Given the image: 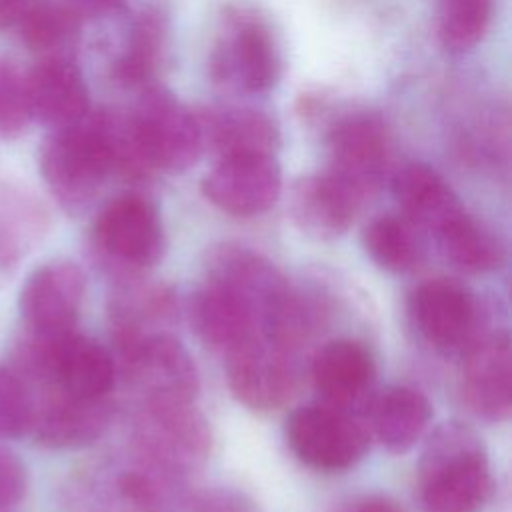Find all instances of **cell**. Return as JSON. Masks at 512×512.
<instances>
[{"mask_svg":"<svg viewBox=\"0 0 512 512\" xmlns=\"http://www.w3.org/2000/svg\"><path fill=\"white\" fill-rule=\"evenodd\" d=\"M86 290L84 272L72 260H50L24 280L18 310L32 338H56L76 328Z\"/></svg>","mask_w":512,"mask_h":512,"instance_id":"cell-14","label":"cell"},{"mask_svg":"<svg viewBox=\"0 0 512 512\" xmlns=\"http://www.w3.org/2000/svg\"><path fill=\"white\" fill-rule=\"evenodd\" d=\"M26 364L46 388L76 398H108L116 382V360L110 350L76 330L56 338L30 336Z\"/></svg>","mask_w":512,"mask_h":512,"instance_id":"cell-7","label":"cell"},{"mask_svg":"<svg viewBox=\"0 0 512 512\" xmlns=\"http://www.w3.org/2000/svg\"><path fill=\"white\" fill-rule=\"evenodd\" d=\"M408 314L418 334L442 354L462 356L484 336L476 294L452 278H432L418 284L408 298Z\"/></svg>","mask_w":512,"mask_h":512,"instance_id":"cell-11","label":"cell"},{"mask_svg":"<svg viewBox=\"0 0 512 512\" xmlns=\"http://www.w3.org/2000/svg\"><path fill=\"white\" fill-rule=\"evenodd\" d=\"M132 436L138 456L180 478L204 466L212 450L206 416L186 400H144Z\"/></svg>","mask_w":512,"mask_h":512,"instance_id":"cell-5","label":"cell"},{"mask_svg":"<svg viewBox=\"0 0 512 512\" xmlns=\"http://www.w3.org/2000/svg\"><path fill=\"white\" fill-rule=\"evenodd\" d=\"M392 194L402 218L424 232H440L466 208L452 186L424 162L402 166L392 178Z\"/></svg>","mask_w":512,"mask_h":512,"instance_id":"cell-24","label":"cell"},{"mask_svg":"<svg viewBox=\"0 0 512 512\" xmlns=\"http://www.w3.org/2000/svg\"><path fill=\"white\" fill-rule=\"evenodd\" d=\"M204 148L218 158L270 154L276 156L280 146V130L272 116L262 110L226 106L196 112Z\"/></svg>","mask_w":512,"mask_h":512,"instance_id":"cell-23","label":"cell"},{"mask_svg":"<svg viewBox=\"0 0 512 512\" xmlns=\"http://www.w3.org/2000/svg\"><path fill=\"white\" fill-rule=\"evenodd\" d=\"M370 434L390 452L410 450L432 418L430 400L410 386H388L366 402Z\"/></svg>","mask_w":512,"mask_h":512,"instance_id":"cell-25","label":"cell"},{"mask_svg":"<svg viewBox=\"0 0 512 512\" xmlns=\"http://www.w3.org/2000/svg\"><path fill=\"white\" fill-rule=\"evenodd\" d=\"M30 120L32 110L26 72L12 60L0 56V138H18L28 128Z\"/></svg>","mask_w":512,"mask_h":512,"instance_id":"cell-32","label":"cell"},{"mask_svg":"<svg viewBox=\"0 0 512 512\" xmlns=\"http://www.w3.org/2000/svg\"><path fill=\"white\" fill-rule=\"evenodd\" d=\"M362 200L330 172L294 180L288 210L294 224L316 240H334L354 222Z\"/></svg>","mask_w":512,"mask_h":512,"instance_id":"cell-21","label":"cell"},{"mask_svg":"<svg viewBox=\"0 0 512 512\" xmlns=\"http://www.w3.org/2000/svg\"><path fill=\"white\" fill-rule=\"evenodd\" d=\"M188 320L198 338L224 356L262 336L256 310L232 290L204 280L188 298Z\"/></svg>","mask_w":512,"mask_h":512,"instance_id":"cell-18","label":"cell"},{"mask_svg":"<svg viewBox=\"0 0 512 512\" xmlns=\"http://www.w3.org/2000/svg\"><path fill=\"white\" fill-rule=\"evenodd\" d=\"M176 318L174 294L160 284L126 286L110 304V326L114 346L120 348L146 334L168 332Z\"/></svg>","mask_w":512,"mask_h":512,"instance_id":"cell-26","label":"cell"},{"mask_svg":"<svg viewBox=\"0 0 512 512\" xmlns=\"http://www.w3.org/2000/svg\"><path fill=\"white\" fill-rule=\"evenodd\" d=\"M210 74L220 86L240 94H262L282 74V54L274 32L248 8H230L210 54Z\"/></svg>","mask_w":512,"mask_h":512,"instance_id":"cell-4","label":"cell"},{"mask_svg":"<svg viewBox=\"0 0 512 512\" xmlns=\"http://www.w3.org/2000/svg\"><path fill=\"white\" fill-rule=\"evenodd\" d=\"M202 192L226 214L258 216L276 204L282 192V170L270 154L218 158L202 180Z\"/></svg>","mask_w":512,"mask_h":512,"instance_id":"cell-16","label":"cell"},{"mask_svg":"<svg viewBox=\"0 0 512 512\" xmlns=\"http://www.w3.org/2000/svg\"><path fill=\"white\" fill-rule=\"evenodd\" d=\"M226 378L232 396L258 412L282 408L296 390L292 352L256 338L226 354Z\"/></svg>","mask_w":512,"mask_h":512,"instance_id":"cell-15","label":"cell"},{"mask_svg":"<svg viewBox=\"0 0 512 512\" xmlns=\"http://www.w3.org/2000/svg\"><path fill=\"white\" fill-rule=\"evenodd\" d=\"M112 420V406L108 398L86 400L76 398L54 388L48 396L34 404L30 430L38 444L52 450H74L96 442Z\"/></svg>","mask_w":512,"mask_h":512,"instance_id":"cell-20","label":"cell"},{"mask_svg":"<svg viewBox=\"0 0 512 512\" xmlns=\"http://www.w3.org/2000/svg\"><path fill=\"white\" fill-rule=\"evenodd\" d=\"M32 120L46 128H66L90 114L88 86L74 58H38L26 72Z\"/></svg>","mask_w":512,"mask_h":512,"instance_id":"cell-19","label":"cell"},{"mask_svg":"<svg viewBox=\"0 0 512 512\" xmlns=\"http://www.w3.org/2000/svg\"><path fill=\"white\" fill-rule=\"evenodd\" d=\"M130 120L138 150L152 172H184L204 152L196 110L162 86L142 90Z\"/></svg>","mask_w":512,"mask_h":512,"instance_id":"cell-6","label":"cell"},{"mask_svg":"<svg viewBox=\"0 0 512 512\" xmlns=\"http://www.w3.org/2000/svg\"><path fill=\"white\" fill-rule=\"evenodd\" d=\"M38 168L64 210H84L112 174L96 110L78 124L50 130L38 150Z\"/></svg>","mask_w":512,"mask_h":512,"instance_id":"cell-3","label":"cell"},{"mask_svg":"<svg viewBox=\"0 0 512 512\" xmlns=\"http://www.w3.org/2000/svg\"><path fill=\"white\" fill-rule=\"evenodd\" d=\"M180 476L142 456L84 470L68 486L70 512H180L186 506Z\"/></svg>","mask_w":512,"mask_h":512,"instance_id":"cell-2","label":"cell"},{"mask_svg":"<svg viewBox=\"0 0 512 512\" xmlns=\"http://www.w3.org/2000/svg\"><path fill=\"white\" fill-rule=\"evenodd\" d=\"M328 170L362 202L372 196L390 164V132L378 112L358 110L340 116L326 134Z\"/></svg>","mask_w":512,"mask_h":512,"instance_id":"cell-10","label":"cell"},{"mask_svg":"<svg viewBox=\"0 0 512 512\" xmlns=\"http://www.w3.org/2000/svg\"><path fill=\"white\" fill-rule=\"evenodd\" d=\"M26 244L28 242L18 232L0 220V276L12 274L16 270Z\"/></svg>","mask_w":512,"mask_h":512,"instance_id":"cell-35","label":"cell"},{"mask_svg":"<svg viewBox=\"0 0 512 512\" xmlns=\"http://www.w3.org/2000/svg\"><path fill=\"white\" fill-rule=\"evenodd\" d=\"M92 236L100 256L128 274L152 268L166 250L158 208L140 194L110 200L94 220Z\"/></svg>","mask_w":512,"mask_h":512,"instance_id":"cell-8","label":"cell"},{"mask_svg":"<svg viewBox=\"0 0 512 512\" xmlns=\"http://www.w3.org/2000/svg\"><path fill=\"white\" fill-rule=\"evenodd\" d=\"M494 0H440L438 36L452 52L474 48L486 34Z\"/></svg>","mask_w":512,"mask_h":512,"instance_id":"cell-31","label":"cell"},{"mask_svg":"<svg viewBox=\"0 0 512 512\" xmlns=\"http://www.w3.org/2000/svg\"><path fill=\"white\" fill-rule=\"evenodd\" d=\"M18 26L22 42L38 58H74L82 20L62 0H32Z\"/></svg>","mask_w":512,"mask_h":512,"instance_id":"cell-29","label":"cell"},{"mask_svg":"<svg viewBox=\"0 0 512 512\" xmlns=\"http://www.w3.org/2000/svg\"><path fill=\"white\" fill-rule=\"evenodd\" d=\"M434 236L442 256L468 274L496 270L506 260L500 238L466 210Z\"/></svg>","mask_w":512,"mask_h":512,"instance_id":"cell-28","label":"cell"},{"mask_svg":"<svg viewBox=\"0 0 512 512\" xmlns=\"http://www.w3.org/2000/svg\"><path fill=\"white\" fill-rule=\"evenodd\" d=\"M376 378L370 350L356 340L340 338L324 344L312 362L314 388L324 404L348 410L366 400Z\"/></svg>","mask_w":512,"mask_h":512,"instance_id":"cell-22","label":"cell"},{"mask_svg":"<svg viewBox=\"0 0 512 512\" xmlns=\"http://www.w3.org/2000/svg\"><path fill=\"white\" fill-rule=\"evenodd\" d=\"M422 512H482L492 496V474L480 436L462 422L440 424L418 462Z\"/></svg>","mask_w":512,"mask_h":512,"instance_id":"cell-1","label":"cell"},{"mask_svg":"<svg viewBox=\"0 0 512 512\" xmlns=\"http://www.w3.org/2000/svg\"><path fill=\"white\" fill-rule=\"evenodd\" d=\"M26 468L16 454L0 448V512H12L26 494Z\"/></svg>","mask_w":512,"mask_h":512,"instance_id":"cell-34","label":"cell"},{"mask_svg":"<svg viewBox=\"0 0 512 512\" xmlns=\"http://www.w3.org/2000/svg\"><path fill=\"white\" fill-rule=\"evenodd\" d=\"M118 350L124 376L144 400H186L198 394V370L186 346L170 332L146 334Z\"/></svg>","mask_w":512,"mask_h":512,"instance_id":"cell-13","label":"cell"},{"mask_svg":"<svg viewBox=\"0 0 512 512\" xmlns=\"http://www.w3.org/2000/svg\"><path fill=\"white\" fill-rule=\"evenodd\" d=\"M82 22L86 18H100L120 8L122 0H62Z\"/></svg>","mask_w":512,"mask_h":512,"instance_id":"cell-36","label":"cell"},{"mask_svg":"<svg viewBox=\"0 0 512 512\" xmlns=\"http://www.w3.org/2000/svg\"><path fill=\"white\" fill-rule=\"evenodd\" d=\"M460 396L468 412L486 422L512 414V350L506 332L480 336L464 354Z\"/></svg>","mask_w":512,"mask_h":512,"instance_id":"cell-17","label":"cell"},{"mask_svg":"<svg viewBox=\"0 0 512 512\" xmlns=\"http://www.w3.org/2000/svg\"><path fill=\"white\" fill-rule=\"evenodd\" d=\"M32 0H0V30L18 24Z\"/></svg>","mask_w":512,"mask_h":512,"instance_id":"cell-38","label":"cell"},{"mask_svg":"<svg viewBox=\"0 0 512 512\" xmlns=\"http://www.w3.org/2000/svg\"><path fill=\"white\" fill-rule=\"evenodd\" d=\"M168 36V20L158 10L142 12L128 32L124 50L112 66V76L126 88H148L162 60Z\"/></svg>","mask_w":512,"mask_h":512,"instance_id":"cell-27","label":"cell"},{"mask_svg":"<svg viewBox=\"0 0 512 512\" xmlns=\"http://www.w3.org/2000/svg\"><path fill=\"white\" fill-rule=\"evenodd\" d=\"M284 436L294 456L322 472H340L358 464L370 444L368 430L348 410L330 404H306L292 410Z\"/></svg>","mask_w":512,"mask_h":512,"instance_id":"cell-9","label":"cell"},{"mask_svg":"<svg viewBox=\"0 0 512 512\" xmlns=\"http://www.w3.org/2000/svg\"><path fill=\"white\" fill-rule=\"evenodd\" d=\"M362 244L380 268L394 274L414 270L424 256L418 228L392 214L370 220L362 232Z\"/></svg>","mask_w":512,"mask_h":512,"instance_id":"cell-30","label":"cell"},{"mask_svg":"<svg viewBox=\"0 0 512 512\" xmlns=\"http://www.w3.org/2000/svg\"><path fill=\"white\" fill-rule=\"evenodd\" d=\"M342 512H404V510L388 496L366 494L352 500Z\"/></svg>","mask_w":512,"mask_h":512,"instance_id":"cell-37","label":"cell"},{"mask_svg":"<svg viewBox=\"0 0 512 512\" xmlns=\"http://www.w3.org/2000/svg\"><path fill=\"white\" fill-rule=\"evenodd\" d=\"M206 280L242 296L256 310L264 338L298 296V290L266 256L232 242L208 252Z\"/></svg>","mask_w":512,"mask_h":512,"instance_id":"cell-12","label":"cell"},{"mask_svg":"<svg viewBox=\"0 0 512 512\" xmlns=\"http://www.w3.org/2000/svg\"><path fill=\"white\" fill-rule=\"evenodd\" d=\"M34 398L18 372L0 364V438H20L32 426Z\"/></svg>","mask_w":512,"mask_h":512,"instance_id":"cell-33","label":"cell"}]
</instances>
